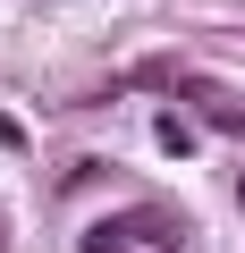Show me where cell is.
Masks as SVG:
<instances>
[{
  "instance_id": "3957f363",
  "label": "cell",
  "mask_w": 245,
  "mask_h": 253,
  "mask_svg": "<svg viewBox=\"0 0 245 253\" xmlns=\"http://www.w3.org/2000/svg\"><path fill=\"white\" fill-rule=\"evenodd\" d=\"M0 245H9V228H0Z\"/></svg>"
},
{
  "instance_id": "6da1fadb",
  "label": "cell",
  "mask_w": 245,
  "mask_h": 253,
  "mask_svg": "<svg viewBox=\"0 0 245 253\" xmlns=\"http://www.w3.org/2000/svg\"><path fill=\"white\" fill-rule=\"evenodd\" d=\"M195 101H203V118H211V126H228V135L245 144V101H228V93H211V84H195Z\"/></svg>"
},
{
  "instance_id": "7a4b0ae2",
  "label": "cell",
  "mask_w": 245,
  "mask_h": 253,
  "mask_svg": "<svg viewBox=\"0 0 245 253\" xmlns=\"http://www.w3.org/2000/svg\"><path fill=\"white\" fill-rule=\"evenodd\" d=\"M237 203H245V177H237Z\"/></svg>"
}]
</instances>
